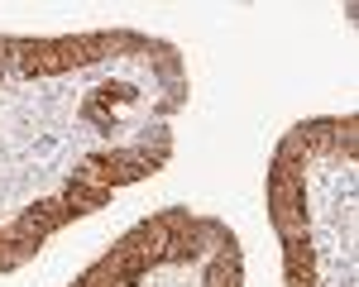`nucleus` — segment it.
<instances>
[{"instance_id":"1","label":"nucleus","mask_w":359,"mask_h":287,"mask_svg":"<svg viewBox=\"0 0 359 287\" xmlns=\"http://www.w3.org/2000/svg\"><path fill=\"white\" fill-rule=\"evenodd\" d=\"M62 201H67V211L72 216H82V211H101L106 201H111V187H86V182H67V192H62Z\"/></svg>"}]
</instances>
